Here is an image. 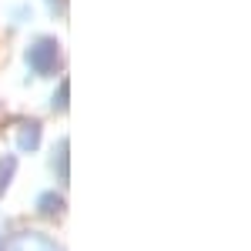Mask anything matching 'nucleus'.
<instances>
[{
    "mask_svg": "<svg viewBox=\"0 0 251 251\" xmlns=\"http://www.w3.org/2000/svg\"><path fill=\"white\" fill-rule=\"evenodd\" d=\"M0 251H3V245H0Z\"/></svg>",
    "mask_w": 251,
    "mask_h": 251,
    "instance_id": "nucleus-6",
    "label": "nucleus"
},
{
    "mask_svg": "<svg viewBox=\"0 0 251 251\" xmlns=\"http://www.w3.org/2000/svg\"><path fill=\"white\" fill-rule=\"evenodd\" d=\"M37 208H40V214H60L64 201H60V194L47 191V194H40V198H37Z\"/></svg>",
    "mask_w": 251,
    "mask_h": 251,
    "instance_id": "nucleus-3",
    "label": "nucleus"
},
{
    "mask_svg": "<svg viewBox=\"0 0 251 251\" xmlns=\"http://www.w3.org/2000/svg\"><path fill=\"white\" fill-rule=\"evenodd\" d=\"M10 174H14V157H7V161L0 164V194H3V188L10 184Z\"/></svg>",
    "mask_w": 251,
    "mask_h": 251,
    "instance_id": "nucleus-5",
    "label": "nucleus"
},
{
    "mask_svg": "<svg viewBox=\"0 0 251 251\" xmlns=\"http://www.w3.org/2000/svg\"><path fill=\"white\" fill-rule=\"evenodd\" d=\"M30 60H34V67L37 71H50V64H54V44H37L34 50H30Z\"/></svg>",
    "mask_w": 251,
    "mask_h": 251,
    "instance_id": "nucleus-2",
    "label": "nucleus"
},
{
    "mask_svg": "<svg viewBox=\"0 0 251 251\" xmlns=\"http://www.w3.org/2000/svg\"><path fill=\"white\" fill-rule=\"evenodd\" d=\"M10 251H57L47 238H40V234H20L17 241L10 245Z\"/></svg>",
    "mask_w": 251,
    "mask_h": 251,
    "instance_id": "nucleus-1",
    "label": "nucleus"
},
{
    "mask_svg": "<svg viewBox=\"0 0 251 251\" xmlns=\"http://www.w3.org/2000/svg\"><path fill=\"white\" fill-rule=\"evenodd\" d=\"M37 137H40L37 124H27V131L20 134V148H24V151H27V148H37Z\"/></svg>",
    "mask_w": 251,
    "mask_h": 251,
    "instance_id": "nucleus-4",
    "label": "nucleus"
}]
</instances>
